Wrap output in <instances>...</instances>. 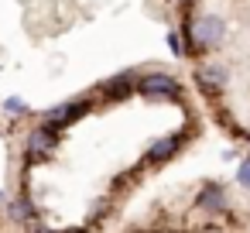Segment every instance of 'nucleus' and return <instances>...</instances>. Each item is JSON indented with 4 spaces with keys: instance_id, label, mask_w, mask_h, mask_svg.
Instances as JSON below:
<instances>
[{
    "instance_id": "5",
    "label": "nucleus",
    "mask_w": 250,
    "mask_h": 233,
    "mask_svg": "<svg viewBox=\"0 0 250 233\" xmlns=\"http://www.w3.org/2000/svg\"><path fill=\"white\" fill-rule=\"evenodd\" d=\"M93 106H96V100H93V96H76V100H65V103L52 106V110L45 113V120H48L52 127H59V130H65L69 124L83 120L86 113H93Z\"/></svg>"
},
{
    "instance_id": "9",
    "label": "nucleus",
    "mask_w": 250,
    "mask_h": 233,
    "mask_svg": "<svg viewBox=\"0 0 250 233\" xmlns=\"http://www.w3.org/2000/svg\"><path fill=\"white\" fill-rule=\"evenodd\" d=\"M165 42H168V48H171V55H175V59H182V55H185V45H182V35H178V31H168V35H165Z\"/></svg>"
},
{
    "instance_id": "14",
    "label": "nucleus",
    "mask_w": 250,
    "mask_h": 233,
    "mask_svg": "<svg viewBox=\"0 0 250 233\" xmlns=\"http://www.w3.org/2000/svg\"><path fill=\"white\" fill-rule=\"evenodd\" d=\"M178 4H182V7H192V4H195V0H178Z\"/></svg>"
},
{
    "instance_id": "3",
    "label": "nucleus",
    "mask_w": 250,
    "mask_h": 233,
    "mask_svg": "<svg viewBox=\"0 0 250 233\" xmlns=\"http://www.w3.org/2000/svg\"><path fill=\"white\" fill-rule=\"evenodd\" d=\"M59 148H62V130H59V127H52L48 120H45V124H38V127H31V130H28V137H24V158H28L31 165L55 158V154H59Z\"/></svg>"
},
{
    "instance_id": "7",
    "label": "nucleus",
    "mask_w": 250,
    "mask_h": 233,
    "mask_svg": "<svg viewBox=\"0 0 250 233\" xmlns=\"http://www.w3.org/2000/svg\"><path fill=\"white\" fill-rule=\"evenodd\" d=\"M137 79H141V72H137V69H124V72L110 76L96 93H100V100H103V103H120V100H127V96H134V93H137Z\"/></svg>"
},
{
    "instance_id": "6",
    "label": "nucleus",
    "mask_w": 250,
    "mask_h": 233,
    "mask_svg": "<svg viewBox=\"0 0 250 233\" xmlns=\"http://www.w3.org/2000/svg\"><path fill=\"white\" fill-rule=\"evenodd\" d=\"M188 144V130H178V134H165V137H154L151 141V148L144 151V165H151V168H158V165H165V161H171L182 148Z\"/></svg>"
},
{
    "instance_id": "2",
    "label": "nucleus",
    "mask_w": 250,
    "mask_h": 233,
    "mask_svg": "<svg viewBox=\"0 0 250 233\" xmlns=\"http://www.w3.org/2000/svg\"><path fill=\"white\" fill-rule=\"evenodd\" d=\"M137 96L151 100V103H165V100H185V86L171 76V72H161V69H147L141 72L137 79Z\"/></svg>"
},
{
    "instance_id": "1",
    "label": "nucleus",
    "mask_w": 250,
    "mask_h": 233,
    "mask_svg": "<svg viewBox=\"0 0 250 233\" xmlns=\"http://www.w3.org/2000/svg\"><path fill=\"white\" fill-rule=\"evenodd\" d=\"M182 45H185V55L188 59H202L209 52H216L219 45L229 42V24L212 14V11H202V14H192V7H182Z\"/></svg>"
},
{
    "instance_id": "8",
    "label": "nucleus",
    "mask_w": 250,
    "mask_h": 233,
    "mask_svg": "<svg viewBox=\"0 0 250 233\" xmlns=\"http://www.w3.org/2000/svg\"><path fill=\"white\" fill-rule=\"evenodd\" d=\"M195 206L209 216H223V212H229V195L219 182H202V189L195 195Z\"/></svg>"
},
{
    "instance_id": "13",
    "label": "nucleus",
    "mask_w": 250,
    "mask_h": 233,
    "mask_svg": "<svg viewBox=\"0 0 250 233\" xmlns=\"http://www.w3.org/2000/svg\"><path fill=\"white\" fill-rule=\"evenodd\" d=\"M62 233H89V230H83V226H76V230H62Z\"/></svg>"
},
{
    "instance_id": "11",
    "label": "nucleus",
    "mask_w": 250,
    "mask_h": 233,
    "mask_svg": "<svg viewBox=\"0 0 250 233\" xmlns=\"http://www.w3.org/2000/svg\"><path fill=\"white\" fill-rule=\"evenodd\" d=\"M21 110H24V103H21L18 96H7V100H4V113H11V117H18Z\"/></svg>"
},
{
    "instance_id": "10",
    "label": "nucleus",
    "mask_w": 250,
    "mask_h": 233,
    "mask_svg": "<svg viewBox=\"0 0 250 233\" xmlns=\"http://www.w3.org/2000/svg\"><path fill=\"white\" fill-rule=\"evenodd\" d=\"M236 182H240L243 189H250V158L240 161V168H236Z\"/></svg>"
},
{
    "instance_id": "4",
    "label": "nucleus",
    "mask_w": 250,
    "mask_h": 233,
    "mask_svg": "<svg viewBox=\"0 0 250 233\" xmlns=\"http://www.w3.org/2000/svg\"><path fill=\"white\" fill-rule=\"evenodd\" d=\"M229 79H233V72H229V65H223V62H199L195 72H192L195 89H199L209 103H216V100L226 93Z\"/></svg>"
},
{
    "instance_id": "15",
    "label": "nucleus",
    "mask_w": 250,
    "mask_h": 233,
    "mask_svg": "<svg viewBox=\"0 0 250 233\" xmlns=\"http://www.w3.org/2000/svg\"><path fill=\"white\" fill-rule=\"evenodd\" d=\"M137 233H154V230H137Z\"/></svg>"
},
{
    "instance_id": "12",
    "label": "nucleus",
    "mask_w": 250,
    "mask_h": 233,
    "mask_svg": "<svg viewBox=\"0 0 250 233\" xmlns=\"http://www.w3.org/2000/svg\"><path fill=\"white\" fill-rule=\"evenodd\" d=\"M24 230H28V233H59V230H48L42 219H31V223H24Z\"/></svg>"
},
{
    "instance_id": "16",
    "label": "nucleus",
    "mask_w": 250,
    "mask_h": 233,
    "mask_svg": "<svg viewBox=\"0 0 250 233\" xmlns=\"http://www.w3.org/2000/svg\"><path fill=\"white\" fill-rule=\"evenodd\" d=\"M171 233H178V230H171Z\"/></svg>"
}]
</instances>
